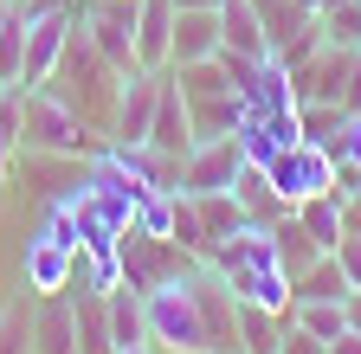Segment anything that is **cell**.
<instances>
[{
	"label": "cell",
	"instance_id": "6da1fadb",
	"mask_svg": "<svg viewBox=\"0 0 361 354\" xmlns=\"http://www.w3.org/2000/svg\"><path fill=\"white\" fill-rule=\"evenodd\" d=\"M200 264H213V271L233 284L239 303H258V309L290 316V277H284V264H278V239H271V226L245 219V226H239L233 239H219Z\"/></svg>",
	"mask_w": 361,
	"mask_h": 354
},
{
	"label": "cell",
	"instance_id": "7a4b0ae2",
	"mask_svg": "<svg viewBox=\"0 0 361 354\" xmlns=\"http://www.w3.org/2000/svg\"><path fill=\"white\" fill-rule=\"evenodd\" d=\"M264 174H271V187H278V200H284V206H303L310 194H336V187H342L336 155H329L323 142H290V148L271 161Z\"/></svg>",
	"mask_w": 361,
	"mask_h": 354
},
{
	"label": "cell",
	"instance_id": "3957f363",
	"mask_svg": "<svg viewBox=\"0 0 361 354\" xmlns=\"http://www.w3.org/2000/svg\"><path fill=\"white\" fill-rule=\"evenodd\" d=\"M245 174V155L233 136H213V142H194L188 155H180V187L174 194H219V187H233Z\"/></svg>",
	"mask_w": 361,
	"mask_h": 354
},
{
	"label": "cell",
	"instance_id": "277c9868",
	"mask_svg": "<svg viewBox=\"0 0 361 354\" xmlns=\"http://www.w3.org/2000/svg\"><path fill=\"white\" fill-rule=\"evenodd\" d=\"M71 32H78V7H65V13H32L26 20V71H20V91H32V84H45V77L59 71Z\"/></svg>",
	"mask_w": 361,
	"mask_h": 354
},
{
	"label": "cell",
	"instance_id": "5b68a950",
	"mask_svg": "<svg viewBox=\"0 0 361 354\" xmlns=\"http://www.w3.org/2000/svg\"><path fill=\"white\" fill-rule=\"evenodd\" d=\"M233 142H239L245 167H271L290 142H303L297 110H245V116H239V129H233Z\"/></svg>",
	"mask_w": 361,
	"mask_h": 354
},
{
	"label": "cell",
	"instance_id": "8992f818",
	"mask_svg": "<svg viewBox=\"0 0 361 354\" xmlns=\"http://www.w3.org/2000/svg\"><path fill=\"white\" fill-rule=\"evenodd\" d=\"M348 71H355L348 46H316L303 65H290V91H297V103H342Z\"/></svg>",
	"mask_w": 361,
	"mask_h": 354
},
{
	"label": "cell",
	"instance_id": "52a82bcc",
	"mask_svg": "<svg viewBox=\"0 0 361 354\" xmlns=\"http://www.w3.org/2000/svg\"><path fill=\"white\" fill-rule=\"evenodd\" d=\"M161 84H168V71H123V97H116V116H110V142H149Z\"/></svg>",
	"mask_w": 361,
	"mask_h": 354
},
{
	"label": "cell",
	"instance_id": "ba28073f",
	"mask_svg": "<svg viewBox=\"0 0 361 354\" xmlns=\"http://www.w3.org/2000/svg\"><path fill=\"white\" fill-rule=\"evenodd\" d=\"M78 264H84V251H71V245H59V239H26V290L32 296H59V290H71V277H78Z\"/></svg>",
	"mask_w": 361,
	"mask_h": 354
},
{
	"label": "cell",
	"instance_id": "9c48e42d",
	"mask_svg": "<svg viewBox=\"0 0 361 354\" xmlns=\"http://www.w3.org/2000/svg\"><path fill=\"white\" fill-rule=\"evenodd\" d=\"M226 32H219V7H174V46H168V65H200V58H219Z\"/></svg>",
	"mask_w": 361,
	"mask_h": 354
},
{
	"label": "cell",
	"instance_id": "30bf717a",
	"mask_svg": "<svg viewBox=\"0 0 361 354\" xmlns=\"http://www.w3.org/2000/svg\"><path fill=\"white\" fill-rule=\"evenodd\" d=\"M168 46H174V0H135V65L168 71Z\"/></svg>",
	"mask_w": 361,
	"mask_h": 354
},
{
	"label": "cell",
	"instance_id": "8fae6325",
	"mask_svg": "<svg viewBox=\"0 0 361 354\" xmlns=\"http://www.w3.org/2000/svg\"><path fill=\"white\" fill-rule=\"evenodd\" d=\"M219 32H226V58H271V32L258 20L252 0H219Z\"/></svg>",
	"mask_w": 361,
	"mask_h": 354
},
{
	"label": "cell",
	"instance_id": "7c38bea8",
	"mask_svg": "<svg viewBox=\"0 0 361 354\" xmlns=\"http://www.w3.org/2000/svg\"><path fill=\"white\" fill-rule=\"evenodd\" d=\"M149 148L155 155H188L194 148V122H188V97H180V84L168 77L161 84V103H155V122H149Z\"/></svg>",
	"mask_w": 361,
	"mask_h": 354
},
{
	"label": "cell",
	"instance_id": "4fadbf2b",
	"mask_svg": "<svg viewBox=\"0 0 361 354\" xmlns=\"http://www.w3.org/2000/svg\"><path fill=\"white\" fill-rule=\"evenodd\" d=\"M245 116V97L239 91H219V97H188V122H194V142H213V136H233Z\"/></svg>",
	"mask_w": 361,
	"mask_h": 354
},
{
	"label": "cell",
	"instance_id": "5bb4252c",
	"mask_svg": "<svg viewBox=\"0 0 361 354\" xmlns=\"http://www.w3.org/2000/svg\"><path fill=\"white\" fill-rule=\"evenodd\" d=\"M342 194H348V187H336V194H310L303 206H290V213L303 219V232L323 245V251H336L342 232H348V226H342Z\"/></svg>",
	"mask_w": 361,
	"mask_h": 354
},
{
	"label": "cell",
	"instance_id": "9a60e30c",
	"mask_svg": "<svg viewBox=\"0 0 361 354\" xmlns=\"http://www.w3.org/2000/svg\"><path fill=\"white\" fill-rule=\"evenodd\" d=\"M104 316H110V348H135L149 341V316H142V290H110L104 296Z\"/></svg>",
	"mask_w": 361,
	"mask_h": 354
},
{
	"label": "cell",
	"instance_id": "2e32d148",
	"mask_svg": "<svg viewBox=\"0 0 361 354\" xmlns=\"http://www.w3.org/2000/svg\"><path fill=\"white\" fill-rule=\"evenodd\" d=\"M284 329H290V316L258 309V303H239V354H278L284 348Z\"/></svg>",
	"mask_w": 361,
	"mask_h": 354
},
{
	"label": "cell",
	"instance_id": "e0dca14e",
	"mask_svg": "<svg viewBox=\"0 0 361 354\" xmlns=\"http://www.w3.org/2000/svg\"><path fill=\"white\" fill-rule=\"evenodd\" d=\"M271 239H278V264H284V277L310 271V264L323 258V245H316V239L303 232V219H297V213H284V219H271Z\"/></svg>",
	"mask_w": 361,
	"mask_h": 354
},
{
	"label": "cell",
	"instance_id": "ac0fdd59",
	"mask_svg": "<svg viewBox=\"0 0 361 354\" xmlns=\"http://www.w3.org/2000/svg\"><path fill=\"white\" fill-rule=\"evenodd\" d=\"M323 296H348V277H342V258L336 251H323L310 271L290 277V303H323Z\"/></svg>",
	"mask_w": 361,
	"mask_h": 354
},
{
	"label": "cell",
	"instance_id": "d6986e66",
	"mask_svg": "<svg viewBox=\"0 0 361 354\" xmlns=\"http://www.w3.org/2000/svg\"><path fill=\"white\" fill-rule=\"evenodd\" d=\"M32 335H39V341H32V354H78V309L52 296Z\"/></svg>",
	"mask_w": 361,
	"mask_h": 354
},
{
	"label": "cell",
	"instance_id": "ffe728a7",
	"mask_svg": "<svg viewBox=\"0 0 361 354\" xmlns=\"http://www.w3.org/2000/svg\"><path fill=\"white\" fill-rule=\"evenodd\" d=\"M233 194H239L245 219H258V226H271V219H284V213H290V206L278 200V187H271V174H264V167H245L239 181H233Z\"/></svg>",
	"mask_w": 361,
	"mask_h": 354
},
{
	"label": "cell",
	"instance_id": "44dd1931",
	"mask_svg": "<svg viewBox=\"0 0 361 354\" xmlns=\"http://www.w3.org/2000/svg\"><path fill=\"white\" fill-rule=\"evenodd\" d=\"M168 77L180 84V97H219V91H233V65H226V58H200V65H168Z\"/></svg>",
	"mask_w": 361,
	"mask_h": 354
},
{
	"label": "cell",
	"instance_id": "7402d4cb",
	"mask_svg": "<svg viewBox=\"0 0 361 354\" xmlns=\"http://www.w3.org/2000/svg\"><path fill=\"white\" fill-rule=\"evenodd\" d=\"M194 206H200V226H207L213 245H219V239H233V232L245 226V206H239L233 187H219V194H194Z\"/></svg>",
	"mask_w": 361,
	"mask_h": 354
},
{
	"label": "cell",
	"instance_id": "603a6c76",
	"mask_svg": "<svg viewBox=\"0 0 361 354\" xmlns=\"http://www.w3.org/2000/svg\"><path fill=\"white\" fill-rule=\"evenodd\" d=\"M316 26H323V46L361 52V0H323V7H316Z\"/></svg>",
	"mask_w": 361,
	"mask_h": 354
},
{
	"label": "cell",
	"instance_id": "cb8c5ba5",
	"mask_svg": "<svg viewBox=\"0 0 361 354\" xmlns=\"http://www.w3.org/2000/svg\"><path fill=\"white\" fill-rule=\"evenodd\" d=\"M290 322H297V329H310L316 341H336V335L348 329V309H342V296H323V303H290Z\"/></svg>",
	"mask_w": 361,
	"mask_h": 354
},
{
	"label": "cell",
	"instance_id": "d4e9b609",
	"mask_svg": "<svg viewBox=\"0 0 361 354\" xmlns=\"http://www.w3.org/2000/svg\"><path fill=\"white\" fill-rule=\"evenodd\" d=\"M174 245L188 251L194 264L213 251V239H207V226H200V206H194V194H174Z\"/></svg>",
	"mask_w": 361,
	"mask_h": 354
},
{
	"label": "cell",
	"instance_id": "484cf974",
	"mask_svg": "<svg viewBox=\"0 0 361 354\" xmlns=\"http://www.w3.org/2000/svg\"><path fill=\"white\" fill-rule=\"evenodd\" d=\"M135 232L174 239V187H149L142 200H135Z\"/></svg>",
	"mask_w": 361,
	"mask_h": 354
},
{
	"label": "cell",
	"instance_id": "4316f807",
	"mask_svg": "<svg viewBox=\"0 0 361 354\" xmlns=\"http://www.w3.org/2000/svg\"><path fill=\"white\" fill-rule=\"evenodd\" d=\"M342 122H348V110L342 103H297V129H303V142H336L342 136Z\"/></svg>",
	"mask_w": 361,
	"mask_h": 354
},
{
	"label": "cell",
	"instance_id": "83f0119b",
	"mask_svg": "<svg viewBox=\"0 0 361 354\" xmlns=\"http://www.w3.org/2000/svg\"><path fill=\"white\" fill-rule=\"evenodd\" d=\"M20 71H26V13L13 7L7 20H0V77L20 84Z\"/></svg>",
	"mask_w": 361,
	"mask_h": 354
},
{
	"label": "cell",
	"instance_id": "f1b7e54d",
	"mask_svg": "<svg viewBox=\"0 0 361 354\" xmlns=\"http://www.w3.org/2000/svg\"><path fill=\"white\" fill-rule=\"evenodd\" d=\"M329 155H336L342 187H361V116H348V122H342V136L329 142Z\"/></svg>",
	"mask_w": 361,
	"mask_h": 354
},
{
	"label": "cell",
	"instance_id": "f546056e",
	"mask_svg": "<svg viewBox=\"0 0 361 354\" xmlns=\"http://www.w3.org/2000/svg\"><path fill=\"white\" fill-rule=\"evenodd\" d=\"M336 258H342V277H348V290H361V232H348V239L336 245Z\"/></svg>",
	"mask_w": 361,
	"mask_h": 354
},
{
	"label": "cell",
	"instance_id": "4dcf8cb0",
	"mask_svg": "<svg viewBox=\"0 0 361 354\" xmlns=\"http://www.w3.org/2000/svg\"><path fill=\"white\" fill-rule=\"evenodd\" d=\"M278 354H329V341H316L310 329H297V322H290V329H284V348H278Z\"/></svg>",
	"mask_w": 361,
	"mask_h": 354
},
{
	"label": "cell",
	"instance_id": "1f68e13d",
	"mask_svg": "<svg viewBox=\"0 0 361 354\" xmlns=\"http://www.w3.org/2000/svg\"><path fill=\"white\" fill-rule=\"evenodd\" d=\"M342 226H348V232H361V187H348V194H342ZM348 232H342V239H348Z\"/></svg>",
	"mask_w": 361,
	"mask_h": 354
},
{
	"label": "cell",
	"instance_id": "d6a6232c",
	"mask_svg": "<svg viewBox=\"0 0 361 354\" xmlns=\"http://www.w3.org/2000/svg\"><path fill=\"white\" fill-rule=\"evenodd\" d=\"M329 354H361V329H342V335L329 341Z\"/></svg>",
	"mask_w": 361,
	"mask_h": 354
},
{
	"label": "cell",
	"instance_id": "836d02e7",
	"mask_svg": "<svg viewBox=\"0 0 361 354\" xmlns=\"http://www.w3.org/2000/svg\"><path fill=\"white\" fill-rule=\"evenodd\" d=\"M342 309H348V329H361V290H348V296H342Z\"/></svg>",
	"mask_w": 361,
	"mask_h": 354
},
{
	"label": "cell",
	"instance_id": "e575fe53",
	"mask_svg": "<svg viewBox=\"0 0 361 354\" xmlns=\"http://www.w3.org/2000/svg\"><path fill=\"white\" fill-rule=\"evenodd\" d=\"M116 354H161L155 341H135V348H116Z\"/></svg>",
	"mask_w": 361,
	"mask_h": 354
},
{
	"label": "cell",
	"instance_id": "d590c367",
	"mask_svg": "<svg viewBox=\"0 0 361 354\" xmlns=\"http://www.w3.org/2000/svg\"><path fill=\"white\" fill-rule=\"evenodd\" d=\"M174 7H219V0H174Z\"/></svg>",
	"mask_w": 361,
	"mask_h": 354
},
{
	"label": "cell",
	"instance_id": "8d00e7d4",
	"mask_svg": "<svg viewBox=\"0 0 361 354\" xmlns=\"http://www.w3.org/2000/svg\"><path fill=\"white\" fill-rule=\"evenodd\" d=\"M297 7H303V13H310V20H316V7H323V0H297Z\"/></svg>",
	"mask_w": 361,
	"mask_h": 354
},
{
	"label": "cell",
	"instance_id": "74e56055",
	"mask_svg": "<svg viewBox=\"0 0 361 354\" xmlns=\"http://www.w3.org/2000/svg\"><path fill=\"white\" fill-rule=\"evenodd\" d=\"M7 91H13V84H7V77H0V97H7Z\"/></svg>",
	"mask_w": 361,
	"mask_h": 354
}]
</instances>
